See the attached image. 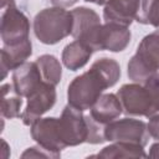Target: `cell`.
I'll return each instance as SVG.
<instances>
[{
    "label": "cell",
    "mask_w": 159,
    "mask_h": 159,
    "mask_svg": "<svg viewBox=\"0 0 159 159\" xmlns=\"http://www.w3.org/2000/svg\"><path fill=\"white\" fill-rule=\"evenodd\" d=\"M120 78L119 63L109 57L98 58L88 71L75 77L67 88L68 104L87 111L103 94V91L114 86Z\"/></svg>",
    "instance_id": "6da1fadb"
},
{
    "label": "cell",
    "mask_w": 159,
    "mask_h": 159,
    "mask_svg": "<svg viewBox=\"0 0 159 159\" xmlns=\"http://www.w3.org/2000/svg\"><path fill=\"white\" fill-rule=\"evenodd\" d=\"M72 12L65 7H46L39 11L34 17V34L36 39L45 45H56L72 34Z\"/></svg>",
    "instance_id": "7a4b0ae2"
},
{
    "label": "cell",
    "mask_w": 159,
    "mask_h": 159,
    "mask_svg": "<svg viewBox=\"0 0 159 159\" xmlns=\"http://www.w3.org/2000/svg\"><path fill=\"white\" fill-rule=\"evenodd\" d=\"M159 71V29L144 36L127 66L129 80L144 83Z\"/></svg>",
    "instance_id": "3957f363"
},
{
    "label": "cell",
    "mask_w": 159,
    "mask_h": 159,
    "mask_svg": "<svg viewBox=\"0 0 159 159\" xmlns=\"http://www.w3.org/2000/svg\"><path fill=\"white\" fill-rule=\"evenodd\" d=\"M116 94L122 103L123 113L127 116H139L147 118L158 116L155 101L149 88L143 83H125L117 91Z\"/></svg>",
    "instance_id": "277c9868"
},
{
    "label": "cell",
    "mask_w": 159,
    "mask_h": 159,
    "mask_svg": "<svg viewBox=\"0 0 159 159\" xmlns=\"http://www.w3.org/2000/svg\"><path fill=\"white\" fill-rule=\"evenodd\" d=\"M30 21L27 16L17 9L14 0H1L0 35L6 46L16 45L29 37Z\"/></svg>",
    "instance_id": "5b68a950"
},
{
    "label": "cell",
    "mask_w": 159,
    "mask_h": 159,
    "mask_svg": "<svg viewBox=\"0 0 159 159\" xmlns=\"http://www.w3.org/2000/svg\"><path fill=\"white\" fill-rule=\"evenodd\" d=\"M148 125L145 122L134 118L114 119L104 127V138L108 142H124L145 147L149 140Z\"/></svg>",
    "instance_id": "8992f818"
},
{
    "label": "cell",
    "mask_w": 159,
    "mask_h": 159,
    "mask_svg": "<svg viewBox=\"0 0 159 159\" xmlns=\"http://www.w3.org/2000/svg\"><path fill=\"white\" fill-rule=\"evenodd\" d=\"M58 130L65 148L86 143L88 137V127L83 111L67 104L62 109L61 117L58 118Z\"/></svg>",
    "instance_id": "52a82bcc"
},
{
    "label": "cell",
    "mask_w": 159,
    "mask_h": 159,
    "mask_svg": "<svg viewBox=\"0 0 159 159\" xmlns=\"http://www.w3.org/2000/svg\"><path fill=\"white\" fill-rule=\"evenodd\" d=\"M130 30L128 26L106 22L98 29L96 37L92 42L93 51H111L120 52L127 48L130 42Z\"/></svg>",
    "instance_id": "ba28073f"
},
{
    "label": "cell",
    "mask_w": 159,
    "mask_h": 159,
    "mask_svg": "<svg viewBox=\"0 0 159 159\" xmlns=\"http://www.w3.org/2000/svg\"><path fill=\"white\" fill-rule=\"evenodd\" d=\"M57 99L56 86H52L47 82H42L29 97L27 103L21 113V119L25 125H31L37 118L50 111Z\"/></svg>",
    "instance_id": "9c48e42d"
},
{
    "label": "cell",
    "mask_w": 159,
    "mask_h": 159,
    "mask_svg": "<svg viewBox=\"0 0 159 159\" xmlns=\"http://www.w3.org/2000/svg\"><path fill=\"white\" fill-rule=\"evenodd\" d=\"M31 138L45 149L61 154V150L65 149V145L61 140L58 130V118L46 117L37 118L30 125Z\"/></svg>",
    "instance_id": "30bf717a"
},
{
    "label": "cell",
    "mask_w": 159,
    "mask_h": 159,
    "mask_svg": "<svg viewBox=\"0 0 159 159\" xmlns=\"http://www.w3.org/2000/svg\"><path fill=\"white\" fill-rule=\"evenodd\" d=\"M71 12L73 17V27L71 36L75 40H80L87 43L92 48V42L96 37L98 29L102 25L99 15L93 9L86 6L76 7L71 10Z\"/></svg>",
    "instance_id": "8fae6325"
},
{
    "label": "cell",
    "mask_w": 159,
    "mask_h": 159,
    "mask_svg": "<svg viewBox=\"0 0 159 159\" xmlns=\"http://www.w3.org/2000/svg\"><path fill=\"white\" fill-rule=\"evenodd\" d=\"M42 82L41 72L35 62H25L12 72V86L15 92L21 97H29Z\"/></svg>",
    "instance_id": "7c38bea8"
},
{
    "label": "cell",
    "mask_w": 159,
    "mask_h": 159,
    "mask_svg": "<svg viewBox=\"0 0 159 159\" xmlns=\"http://www.w3.org/2000/svg\"><path fill=\"white\" fill-rule=\"evenodd\" d=\"M140 0H108L103 9L106 22L128 26L135 20Z\"/></svg>",
    "instance_id": "4fadbf2b"
},
{
    "label": "cell",
    "mask_w": 159,
    "mask_h": 159,
    "mask_svg": "<svg viewBox=\"0 0 159 159\" xmlns=\"http://www.w3.org/2000/svg\"><path fill=\"white\" fill-rule=\"evenodd\" d=\"M122 113V103L114 93L102 94L89 109V117L103 128L112 120L118 119Z\"/></svg>",
    "instance_id": "5bb4252c"
},
{
    "label": "cell",
    "mask_w": 159,
    "mask_h": 159,
    "mask_svg": "<svg viewBox=\"0 0 159 159\" xmlns=\"http://www.w3.org/2000/svg\"><path fill=\"white\" fill-rule=\"evenodd\" d=\"M32 55V43L30 39L24 40L16 45L6 46L4 45L1 48V71L4 80L9 71H14L19 66L26 62V60Z\"/></svg>",
    "instance_id": "9a60e30c"
},
{
    "label": "cell",
    "mask_w": 159,
    "mask_h": 159,
    "mask_svg": "<svg viewBox=\"0 0 159 159\" xmlns=\"http://www.w3.org/2000/svg\"><path fill=\"white\" fill-rule=\"evenodd\" d=\"M94 51L84 42L75 40L67 43L62 51V63L71 71H78L87 65Z\"/></svg>",
    "instance_id": "2e32d148"
},
{
    "label": "cell",
    "mask_w": 159,
    "mask_h": 159,
    "mask_svg": "<svg viewBox=\"0 0 159 159\" xmlns=\"http://www.w3.org/2000/svg\"><path fill=\"white\" fill-rule=\"evenodd\" d=\"M97 158L106 159H117V158H147L148 154L144 152V148L138 144L124 143V142H112V144L104 147L98 154L91 155Z\"/></svg>",
    "instance_id": "e0dca14e"
},
{
    "label": "cell",
    "mask_w": 159,
    "mask_h": 159,
    "mask_svg": "<svg viewBox=\"0 0 159 159\" xmlns=\"http://www.w3.org/2000/svg\"><path fill=\"white\" fill-rule=\"evenodd\" d=\"M22 97L19 96L12 83H5L1 86V116L6 119L21 117Z\"/></svg>",
    "instance_id": "ac0fdd59"
},
{
    "label": "cell",
    "mask_w": 159,
    "mask_h": 159,
    "mask_svg": "<svg viewBox=\"0 0 159 159\" xmlns=\"http://www.w3.org/2000/svg\"><path fill=\"white\" fill-rule=\"evenodd\" d=\"M42 80L52 86H57L62 77V66L53 55H41L36 58Z\"/></svg>",
    "instance_id": "d6986e66"
},
{
    "label": "cell",
    "mask_w": 159,
    "mask_h": 159,
    "mask_svg": "<svg viewBox=\"0 0 159 159\" xmlns=\"http://www.w3.org/2000/svg\"><path fill=\"white\" fill-rule=\"evenodd\" d=\"M135 21L159 29V0H140Z\"/></svg>",
    "instance_id": "ffe728a7"
},
{
    "label": "cell",
    "mask_w": 159,
    "mask_h": 159,
    "mask_svg": "<svg viewBox=\"0 0 159 159\" xmlns=\"http://www.w3.org/2000/svg\"><path fill=\"white\" fill-rule=\"evenodd\" d=\"M53 158V159H57L61 157V154L58 153H53V152H50L47 149H45L41 145H35V147H30L27 148L22 154H21V158Z\"/></svg>",
    "instance_id": "44dd1931"
},
{
    "label": "cell",
    "mask_w": 159,
    "mask_h": 159,
    "mask_svg": "<svg viewBox=\"0 0 159 159\" xmlns=\"http://www.w3.org/2000/svg\"><path fill=\"white\" fill-rule=\"evenodd\" d=\"M144 86H147L155 101L157 104V109H158V114H159V72L152 75L144 83Z\"/></svg>",
    "instance_id": "7402d4cb"
},
{
    "label": "cell",
    "mask_w": 159,
    "mask_h": 159,
    "mask_svg": "<svg viewBox=\"0 0 159 159\" xmlns=\"http://www.w3.org/2000/svg\"><path fill=\"white\" fill-rule=\"evenodd\" d=\"M147 125H148V132L150 137L154 138L155 140H159V114L150 117Z\"/></svg>",
    "instance_id": "603a6c76"
},
{
    "label": "cell",
    "mask_w": 159,
    "mask_h": 159,
    "mask_svg": "<svg viewBox=\"0 0 159 159\" xmlns=\"http://www.w3.org/2000/svg\"><path fill=\"white\" fill-rule=\"evenodd\" d=\"M78 0H50V2L53 6H58V7H70L72 5H75Z\"/></svg>",
    "instance_id": "cb8c5ba5"
},
{
    "label": "cell",
    "mask_w": 159,
    "mask_h": 159,
    "mask_svg": "<svg viewBox=\"0 0 159 159\" xmlns=\"http://www.w3.org/2000/svg\"><path fill=\"white\" fill-rule=\"evenodd\" d=\"M148 157H150V158H159V142L150 145Z\"/></svg>",
    "instance_id": "d4e9b609"
},
{
    "label": "cell",
    "mask_w": 159,
    "mask_h": 159,
    "mask_svg": "<svg viewBox=\"0 0 159 159\" xmlns=\"http://www.w3.org/2000/svg\"><path fill=\"white\" fill-rule=\"evenodd\" d=\"M86 2H93V4H96V5H106V2L108 1V0H84Z\"/></svg>",
    "instance_id": "484cf974"
}]
</instances>
